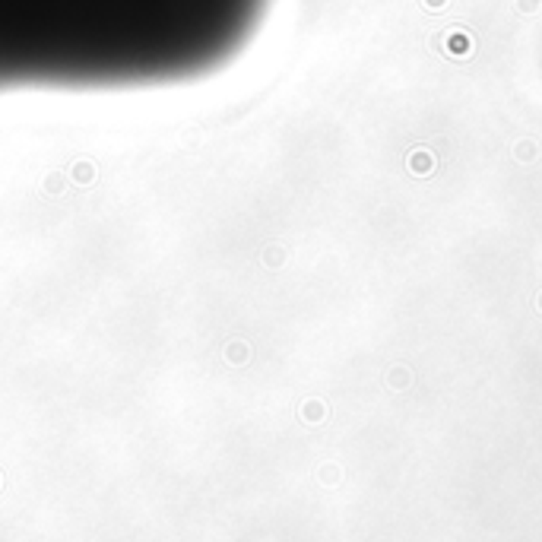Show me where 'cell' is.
<instances>
[{
  "instance_id": "obj_1",
  "label": "cell",
  "mask_w": 542,
  "mask_h": 542,
  "mask_svg": "<svg viewBox=\"0 0 542 542\" xmlns=\"http://www.w3.org/2000/svg\"><path fill=\"white\" fill-rule=\"evenodd\" d=\"M273 0H0V92L178 86L229 67Z\"/></svg>"
}]
</instances>
